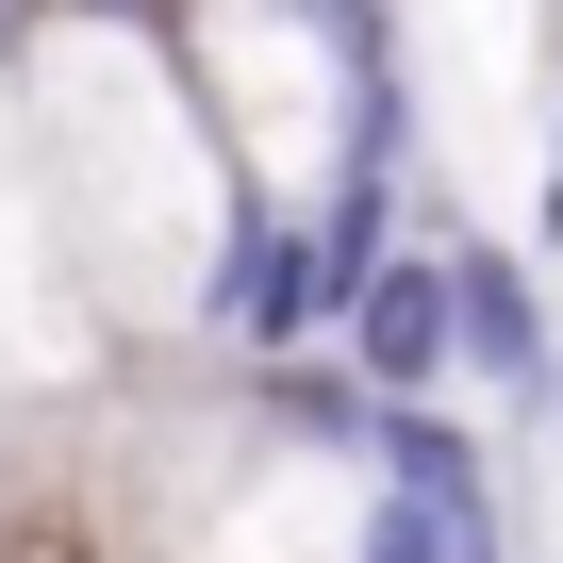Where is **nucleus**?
I'll return each instance as SVG.
<instances>
[{
	"label": "nucleus",
	"instance_id": "nucleus-1",
	"mask_svg": "<svg viewBox=\"0 0 563 563\" xmlns=\"http://www.w3.org/2000/svg\"><path fill=\"white\" fill-rule=\"evenodd\" d=\"M332 249H316V216L299 199H232V232H216V265H199V299H183V332L199 349H232V365H299L316 332H332Z\"/></svg>",
	"mask_w": 563,
	"mask_h": 563
},
{
	"label": "nucleus",
	"instance_id": "nucleus-2",
	"mask_svg": "<svg viewBox=\"0 0 563 563\" xmlns=\"http://www.w3.org/2000/svg\"><path fill=\"white\" fill-rule=\"evenodd\" d=\"M547 349H563L547 265H530V249H448V365H464V382H497V415H530V398H547Z\"/></svg>",
	"mask_w": 563,
	"mask_h": 563
},
{
	"label": "nucleus",
	"instance_id": "nucleus-3",
	"mask_svg": "<svg viewBox=\"0 0 563 563\" xmlns=\"http://www.w3.org/2000/svg\"><path fill=\"white\" fill-rule=\"evenodd\" d=\"M332 332H349V382L365 398H448L464 365H448V249H382L349 299H332Z\"/></svg>",
	"mask_w": 563,
	"mask_h": 563
},
{
	"label": "nucleus",
	"instance_id": "nucleus-4",
	"mask_svg": "<svg viewBox=\"0 0 563 563\" xmlns=\"http://www.w3.org/2000/svg\"><path fill=\"white\" fill-rule=\"evenodd\" d=\"M563 249V133H547V216H530V265Z\"/></svg>",
	"mask_w": 563,
	"mask_h": 563
},
{
	"label": "nucleus",
	"instance_id": "nucleus-5",
	"mask_svg": "<svg viewBox=\"0 0 563 563\" xmlns=\"http://www.w3.org/2000/svg\"><path fill=\"white\" fill-rule=\"evenodd\" d=\"M530 415H547V464H563V349H547V398H530Z\"/></svg>",
	"mask_w": 563,
	"mask_h": 563
},
{
	"label": "nucleus",
	"instance_id": "nucleus-6",
	"mask_svg": "<svg viewBox=\"0 0 563 563\" xmlns=\"http://www.w3.org/2000/svg\"><path fill=\"white\" fill-rule=\"evenodd\" d=\"M0 398H18V382H0Z\"/></svg>",
	"mask_w": 563,
	"mask_h": 563
}]
</instances>
